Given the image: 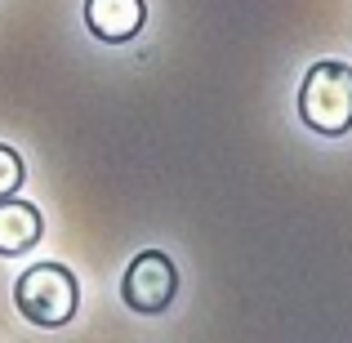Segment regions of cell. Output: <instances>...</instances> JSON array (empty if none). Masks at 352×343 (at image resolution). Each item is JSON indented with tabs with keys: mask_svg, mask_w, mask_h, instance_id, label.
<instances>
[{
	"mask_svg": "<svg viewBox=\"0 0 352 343\" xmlns=\"http://www.w3.org/2000/svg\"><path fill=\"white\" fill-rule=\"evenodd\" d=\"M299 120L321 138H344L352 129V67L321 58L299 85Z\"/></svg>",
	"mask_w": 352,
	"mask_h": 343,
	"instance_id": "cell-1",
	"label": "cell"
},
{
	"mask_svg": "<svg viewBox=\"0 0 352 343\" xmlns=\"http://www.w3.org/2000/svg\"><path fill=\"white\" fill-rule=\"evenodd\" d=\"M14 308L23 312V321H32L41 330L67 326L80 308L76 272L63 267V263H32L14 285Z\"/></svg>",
	"mask_w": 352,
	"mask_h": 343,
	"instance_id": "cell-2",
	"label": "cell"
},
{
	"mask_svg": "<svg viewBox=\"0 0 352 343\" xmlns=\"http://www.w3.org/2000/svg\"><path fill=\"white\" fill-rule=\"evenodd\" d=\"M179 294V267L165 250H143L129 258L125 276H120V303L138 317H156L165 312Z\"/></svg>",
	"mask_w": 352,
	"mask_h": 343,
	"instance_id": "cell-3",
	"label": "cell"
},
{
	"mask_svg": "<svg viewBox=\"0 0 352 343\" xmlns=\"http://www.w3.org/2000/svg\"><path fill=\"white\" fill-rule=\"evenodd\" d=\"M147 0H85V27L103 45H125L143 32Z\"/></svg>",
	"mask_w": 352,
	"mask_h": 343,
	"instance_id": "cell-4",
	"label": "cell"
},
{
	"mask_svg": "<svg viewBox=\"0 0 352 343\" xmlns=\"http://www.w3.org/2000/svg\"><path fill=\"white\" fill-rule=\"evenodd\" d=\"M41 236H45V214L32 201H14V197L0 201V254L14 258L23 250H32Z\"/></svg>",
	"mask_w": 352,
	"mask_h": 343,
	"instance_id": "cell-5",
	"label": "cell"
},
{
	"mask_svg": "<svg viewBox=\"0 0 352 343\" xmlns=\"http://www.w3.org/2000/svg\"><path fill=\"white\" fill-rule=\"evenodd\" d=\"M27 183V170H23V156L14 152V147H5L0 143V201L5 197H14L18 188Z\"/></svg>",
	"mask_w": 352,
	"mask_h": 343,
	"instance_id": "cell-6",
	"label": "cell"
}]
</instances>
